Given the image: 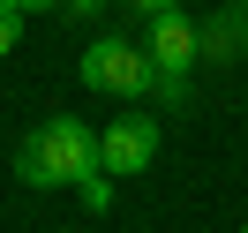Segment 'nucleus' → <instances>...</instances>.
Returning <instances> with one entry per match:
<instances>
[{
  "instance_id": "nucleus-9",
  "label": "nucleus",
  "mask_w": 248,
  "mask_h": 233,
  "mask_svg": "<svg viewBox=\"0 0 248 233\" xmlns=\"http://www.w3.org/2000/svg\"><path fill=\"white\" fill-rule=\"evenodd\" d=\"M8 8H16V16H38V8H61V0H8Z\"/></svg>"
},
{
  "instance_id": "nucleus-6",
  "label": "nucleus",
  "mask_w": 248,
  "mask_h": 233,
  "mask_svg": "<svg viewBox=\"0 0 248 233\" xmlns=\"http://www.w3.org/2000/svg\"><path fill=\"white\" fill-rule=\"evenodd\" d=\"M83 203H91V211H113V181H106V173H91V181H83Z\"/></svg>"
},
{
  "instance_id": "nucleus-11",
  "label": "nucleus",
  "mask_w": 248,
  "mask_h": 233,
  "mask_svg": "<svg viewBox=\"0 0 248 233\" xmlns=\"http://www.w3.org/2000/svg\"><path fill=\"white\" fill-rule=\"evenodd\" d=\"M241 233H248V226H241Z\"/></svg>"
},
{
  "instance_id": "nucleus-4",
  "label": "nucleus",
  "mask_w": 248,
  "mask_h": 233,
  "mask_svg": "<svg viewBox=\"0 0 248 233\" xmlns=\"http://www.w3.org/2000/svg\"><path fill=\"white\" fill-rule=\"evenodd\" d=\"M98 158H106V173H143L158 158V121H143V113L113 121L106 136H98Z\"/></svg>"
},
{
  "instance_id": "nucleus-2",
  "label": "nucleus",
  "mask_w": 248,
  "mask_h": 233,
  "mask_svg": "<svg viewBox=\"0 0 248 233\" xmlns=\"http://www.w3.org/2000/svg\"><path fill=\"white\" fill-rule=\"evenodd\" d=\"M83 83L91 91H113V98H143L158 91V68L143 46H128V38H98L91 53H83Z\"/></svg>"
},
{
  "instance_id": "nucleus-10",
  "label": "nucleus",
  "mask_w": 248,
  "mask_h": 233,
  "mask_svg": "<svg viewBox=\"0 0 248 233\" xmlns=\"http://www.w3.org/2000/svg\"><path fill=\"white\" fill-rule=\"evenodd\" d=\"M61 8H76V16H91V8H106V0H61Z\"/></svg>"
},
{
  "instance_id": "nucleus-5",
  "label": "nucleus",
  "mask_w": 248,
  "mask_h": 233,
  "mask_svg": "<svg viewBox=\"0 0 248 233\" xmlns=\"http://www.w3.org/2000/svg\"><path fill=\"white\" fill-rule=\"evenodd\" d=\"M241 31H248V8H226L218 23H203V61H233L241 53Z\"/></svg>"
},
{
  "instance_id": "nucleus-1",
  "label": "nucleus",
  "mask_w": 248,
  "mask_h": 233,
  "mask_svg": "<svg viewBox=\"0 0 248 233\" xmlns=\"http://www.w3.org/2000/svg\"><path fill=\"white\" fill-rule=\"evenodd\" d=\"M91 173H106V158H98V136L76 121V113H53V121L16 151V181L23 188H83Z\"/></svg>"
},
{
  "instance_id": "nucleus-3",
  "label": "nucleus",
  "mask_w": 248,
  "mask_h": 233,
  "mask_svg": "<svg viewBox=\"0 0 248 233\" xmlns=\"http://www.w3.org/2000/svg\"><path fill=\"white\" fill-rule=\"evenodd\" d=\"M143 53H151V68H158V98H181L188 91V68L203 61V31L173 8V16L151 23V46H143Z\"/></svg>"
},
{
  "instance_id": "nucleus-8",
  "label": "nucleus",
  "mask_w": 248,
  "mask_h": 233,
  "mask_svg": "<svg viewBox=\"0 0 248 233\" xmlns=\"http://www.w3.org/2000/svg\"><path fill=\"white\" fill-rule=\"evenodd\" d=\"M128 8H136V16H151V23H158V16H173V8H181V0H128Z\"/></svg>"
},
{
  "instance_id": "nucleus-7",
  "label": "nucleus",
  "mask_w": 248,
  "mask_h": 233,
  "mask_svg": "<svg viewBox=\"0 0 248 233\" xmlns=\"http://www.w3.org/2000/svg\"><path fill=\"white\" fill-rule=\"evenodd\" d=\"M16 31H23V16L8 8V0H0V53H16Z\"/></svg>"
}]
</instances>
